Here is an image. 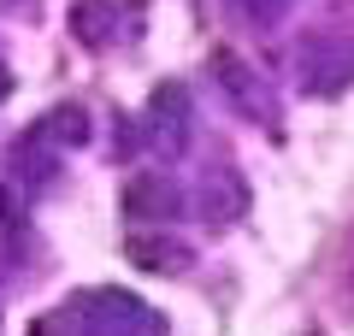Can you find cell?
<instances>
[{
  "instance_id": "obj_1",
  "label": "cell",
  "mask_w": 354,
  "mask_h": 336,
  "mask_svg": "<svg viewBox=\"0 0 354 336\" xmlns=\"http://www.w3.org/2000/svg\"><path fill=\"white\" fill-rule=\"evenodd\" d=\"M130 260L136 265H148V272H171L177 260H183V248H171V242H148V236H130Z\"/></svg>"
},
{
  "instance_id": "obj_2",
  "label": "cell",
  "mask_w": 354,
  "mask_h": 336,
  "mask_svg": "<svg viewBox=\"0 0 354 336\" xmlns=\"http://www.w3.org/2000/svg\"><path fill=\"white\" fill-rule=\"evenodd\" d=\"M153 207H171L165 183H153V177H136V183L124 189V212H130V218H148Z\"/></svg>"
}]
</instances>
